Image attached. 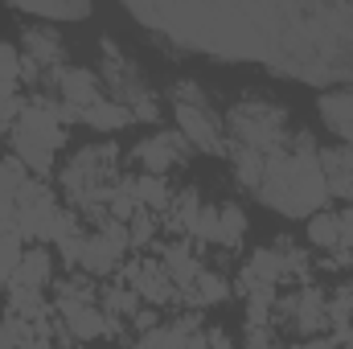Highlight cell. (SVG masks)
I'll list each match as a JSON object with an SVG mask.
<instances>
[{
    "label": "cell",
    "instance_id": "obj_1",
    "mask_svg": "<svg viewBox=\"0 0 353 349\" xmlns=\"http://www.w3.org/2000/svg\"><path fill=\"white\" fill-rule=\"evenodd\" d=\"M259 201L288 214V218H308L321 214L329 201V185L321 173V152L308 136L288 140V148L267 157V173L259 181Z\"/></svg>",
    "mask_w": 353,
    "mask_h": 349
},
{
    "label": "cell",
    "instance_id": "obj_2",
    "mask_svg": "<svg viewBox=\"0 0 353 349\" xmlns=\"http://www.w3.org/2000/svg\"><path fill=\"white\" fill-rule=\"evenodd\" d=\"M230 136H234V148H251L259 157H271V152L288 148V115H283V107H275L267 99H243L230 111Z\"/></svg>",
    "mask_w": 353,
    "mask_h": 349
},
{
    "label": "cell",
    "instance_id": "obj_3",
    "mask_svg": "<svg viewBox=\"0 0 353 349\" xmlns=\"http://www.w3.org/2000/svg\"><path fill=\"white\" fill-rule=\"evenodd\" d=\"M128 247H132V239H128V222L107 218V222H99L94 230H87L79 267L90 271V275H111V271L123 263V251H128Z\"/></svg>",
    "mask_w": 353,
    "mask_h": 349
},
{
    "label": "cell",
    "instance_id": "obj_4",
    "mask_svg": "<svg viewBox=\"0 0 353 349\" xmlns=\"http://www.w3.org/2000/svg\"><path fill=\"white\" fill-rule=\"evenodd\" d=\"M173 115H176V132L189 140V148L226 152V136H222L218 115L210 111V99L205 103H173Z\"/></svg>",
    "mask_w": 353,
    "mask_h": 349
},
{
    "label": "cell",
    "instance_id": "obj_5",
    "mask_svg": "<svg viewBox=\"0 0 353 349\" xmlns=\"http://www.w3.org/2000/svg\"><path fill=\"white\" fill-rule=\"evenodd\" d=\"M185 157H189V140L181 132H152L132 148V161L148 177H165L169 169L185 165Z\"/></svg>",
    "mask_w": 353,
    "mask_h": 349
},
{
    "label": "cell",
    "instance_id": "obj_6",
    "mask_svg": "<svg viewBox=\"0 0 353 349\" xmlns=\"http://www.w3.org/2000/svg\"><path fill=\"white\" fill-rule=\"evenodd\" d=\"M58 99L83 119L99 99H107V90H103V83H99L94 70H87V66H66V70L58 74Z\"/></svg>",
    "mask_w": 353,
    "mask_h": 349
},
{
    "label": "cell",
    "instance_id": "obj_7",
    "mask_svg": "<svg viewBox=\"0 0 353 349\" xmlns=\"http://www.w3.org/2000/svg\"><path fill=\"white\" fill-rule=\"evenodd\" d=\"M140 349H210L205 346V333H201V321L189 312V317H176L169 325H157L140 337Z\"/></svg>",
    "mask_w": 353,
    "mask_h": 349
},
{
    "label": "cell",
    "instance_id": "obj_8",
    "mask_svg": "<svg viewBox=\"0 0 353 349\" xmlns=\"http://www.w3.org/2000/svg\"><path fill=\"white\" fill-rule=\"evenodd\" d=\"M123 279H128V288L140 296V300H148V304H169L176 296L173 279L165 275V267L157 259H140V263H128L123 267Z\"/></svg>",
    "mask_w": 353,
    "mask_h": 349
},
{
    "label": "cell",
    "instance_id": "obj_9",
    "mask_svg": "<svg viewBox=\"0 0 353 349\" xmlns=\"http://www.w3.org/2000/svg\"><path fill=\"white\" fill-rule=\"evenodd\" d=\"M283 317L292 321V329L316 337L321 329H329V300L316 288H304V292H296V296L283 300Z\"/></svg>",
    "mask_w": 353,
    "mask_h": 349
},
{
    "label": "cell",
    "instance_id": "obj_10",
    "mask_svg": "<svg viewBox=\"0 0 353 349\" xmlns=\"http://www.w3.org/2000/svg\"><path fill=\"white\" fill-rule=\"evenodd\" d=\"M321 173L329 185V197H350L353 206V148H325L321 152Z\"/></svg>",
    "mask_w": 353,
    "mask_h": 349
},
{
    "label": "cell",
    "instance_id": "obj_11",
    "mask_svg": "<svg viewBox=\"0 0 353 349\" xmlns=\"http://www.w3.org/2000/svg\"><path fill=\"white\" fill-rule=\"evenodd\" d=\"M29 185V169L17 157H0V222L17 226V201Z\"/></svg>",
    "mask_w": 353,
    "mask_h": 349
},
{
    "label": "cell",
    "instance_id": "obj_12",
    "mask_svg": "<svg viewBox=\"0 0 353 349\" xmlns=\"http://www.w3.org/2000/svg\"><path fill=\"white\" fill-rule=\"evenodd\" d=\"M50 271H54V259H50V251H46V247H29V251L21 255V263H17V271H12L8 288L46 292V283H50Z\"/></svg>",
    "mask_w": 353,
    "mask_h": 349
},
{
    "label": "cell",
    "instance_id": "obj_13",
    "mask_svg": "<svg viewBox=\"0 0 353 349\" xmlns=\"http://www.w3.org/2000/svg\"><path fill=\"white\" fill-rule=\"evenodd\" d=\"M66 321V329H70V337L74 341H94V337H111V333H119V325L103 312V308H79V312H70V317H62Z\"/></svg>",
    "mask_w": 353,
    "mask_h": 349
},
{
    "label": "cell",
    "instance_id": "obj_14",
    "mask_svg": "<svg viewBox=\"0 0 353 349\" xmlns=\"http://www.w3.org/2000/svg\"><path fill=\"white\" fill-rule=\"evenodd\" d=\"M161 267H165V275L173 279L176 292H185V288L201 275V259H197L185 243H169V247H165V259H161Z\"/></svg>",
    "mask_w": 353,
    "mask_h": 349
},
{
    "label": "cell",
    "instance_id": "obj_15",
    "mask_svg": "<svg viewBox=\"0 0 353 349\" xmlns=\"http://www.w3.org/2000/svg\"><path fill=\"white\" fill-rule=\"evenodd\" d=\"M79 123H87V128H94V132H123V128L132 123V107L107 94V99H99V103L90 107Z\"/></svg>",
    "mask_w": 353,
    "mask_h": 349
},
{
    "label": "cell",
    "instance_id": "obj_16",
    "mask_svg": "<svg viewBox=\"0 0 353 349\" xmlns=\"http://www.w3.org/2000/svg\"><path fill=\"white\" fill-rule=\"evenodd\" d=\"M62 41H58V33L46 25V29H29L25 33V62H33V66H62Z\"/></svg>",
    "mask_w": 353,
    "mask_h": 349
},
{
    "label": "cell",
    "instance_id": "obj_17",
    "mask_svg": "<svg viewBox=\"0 0 353 349\" xmlns=\"http://www.w3.org/2000/svg\"><path fill=\"white\" fill-rule=\"evenodd\" d=\"M136 201H140V210H148V214H169V206H173L169 181H165V177L140 173L136 177Z\"/></svg>",
    "mask_w": 353,
    "mask_h": 349
},
{
    "label": "cell",
    "instance_id": "obj_18",
    "mask_svg": "<svg viewBox=\"0 0 353 349\" xmlns=\"http://www.w3.org/2000/svg\"><path fill=\"white\" fill-rule=\"evenodd\" d=\"M243 235H247V214H243V206H234V201L218 206V235H214V243H218V247H239Z\"/></svg>",
    "mask_w": 353,
    "mask_h": 349
},
{
    "label": "cell",
    "instance_id": "obj_19",
    "mask_svg": "<svg viewBox=\"0 0 353 349\" xmlns=\"http://www.w3.org/2000/svg\"><path fill=\"white\" fill-rule=\"evenodd\" d=\"M185 296H189L193 304H222V300L230 296V283H226L218 271H205V267H201V275L185 288Z\"/></svg>",
    "mask_w": 353,
    "mask_h": 349
},
{
    "label": "cell",
    "instance_id": "obj_20",
    "mask_svg": "<svg viewBox=\"0 0 353 349\" xmlns=\"http://www.w3.org/2000/svg\"><path fill=\"white\" fill-rule=\"evenodd\" d=\"M94 304V283L90 279H62L58 283V312L62 317H70V312H79V308H90Z\"/></svg>",
    "mask_w": 353,
    "mask_h": 349
},
{
    "label": "cell",
    "instance_id": "obj_21",
    "mask_svg": "<svg viewBox=\"0 0 353 349\" xmlns=\"http://www.w3.org/2000/svg\"><path fill=\"white\" fill-rule=\"evenodd\" d=\"M308 243L321 247V251H337L341 226H337V214H333V210H321V214L308 218Z\"/></svg>",
    "mask_w": 353,
    "mask_h": 349
},
{
    "label": "cell",
    "instance_id": "obj_22",
    "mask_svg": "<svg viewBox=\"0 0 353 349\" xmlns=\"http://www.w3.org/2000/svg\"><path fill=\"white\" fill-rule=\"evenodd\" d=\"M197 214H201V193L189 185V189H181L173 193V206H169V222H173V230H193V222H197Z\"/></svg>",
    "mask_w": 353,
    "mask_h": 349
},
{
    "label": "cell",
    "instance_id": "obj_23",
    "mask_svg": "<svg viewBox=\"0 0 353 349\" xmlns=\"http://www.w3.org/2000/svg\"><path fill=\"white\" fill-rule=\"evenodd\" d=\"M103 312L119 325L123 317H136V312H140V296H136L132 288H107V292H103Z\"/></svg>",
    "mask_w": 353,
    "mask_h": 349
},
{
    "label": "cell",
    "instance_id": "obj_24",
    "mask_svg": "<svg viewBox=\"0 0 353 349\" xmlns=\"http://www.w3.org/2000/svg\"><path fill=\"white\" fill-rule=\"evenodd\" d=\"M21 255H25V251H21V235H17V230H4V235H0V283L12 279Z\"/></svg>",
    "mask_w": 353,
    "mask_h": 349
},
{
    "label": "cell",
    "instance_id": "obj_25",
    "mask_svg": "<svg viewBox=\"0 0 353 349\" xmlns=\"http://www.w3.org/2000/svg\"><path fill=\"white\" fill-rule=\"evenodd\" d=\"M21 107H25V99L17 94V83H4V79H0V132H12Z\"/></svg>",
    "mask_w": 353,
    "mask_h": 349
},
{
    "label": "cell",
    "instance_id": "obj_26",
    "mask_svg": "<svg viewBox=\"0 0 353 349\" xmlns=\"http://www.w3.org/2000/svg\"><path fill=\"white\" fill-rule=\"evenodd\" d=\"M128 239H132V247H144V243H152V239H157V214H148V210H136V214H132V222H128Z\"/></svg>",
    "mask_w": 353,
    "mask_h": 349
},
{
    "label": "cell",
    "instance_id": "obj_27",
    "mask_svg": "<svg viewBox=\"0 0 353 349\" xmlns=\"http://www.w3.org/2000/svg\"><path fill=\"white\" fill-rule=\"evenodd\" d=\"M25 12L41 21H79V17H90V4H46V8H25Z\"/></svg>",
    "mask_w": 353,
    "mask_h": 349
},
{
    "label": "cell",
    "instance_id": "obj_28",
    "mask_svg": "<svg viewBox=\"0 0 353 349\" xmlns=\"http://www.w3.org/2000/svg\"><path fill=\"white\" fill-rule=\"evenodd\" d=\"M337 226H341V243H337V251H341V255H353V206H345V210L337 214Z\"/></svg>",
    "mask_w": 353,
    "mask_h": 349
},
{
    "label": "cell",
    "instance_id": "obj_29",
    "mask_svg": "<svg viewBox=\"0 0 353 349\" xmlns=\"http://www.w3.org/2000/svg\"><path fill=\"white\" fill-rule=\"evenodd\" d=\"M296 349H341V346H333V341H308V346H296Z\"/></svg>",
    "mask_w": 353,
    "mask_h": 349
},
{
    "label": "cell",
    "instance_id": "obj_30",
    "mask_svg": "<svg viewBox=\"0 0 353 349\" xmlns=\"http://www.w3.org/2000/svg\"><path fill=\"white\" fill-rule=\"evenodd\" d=\"M0 349H17V346H12V337H8V329H4V325H0Z\"/></svg>",
    "mask_w": 353,
    "mask_h": 349
}]
</instances>
